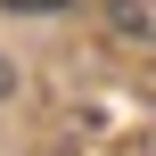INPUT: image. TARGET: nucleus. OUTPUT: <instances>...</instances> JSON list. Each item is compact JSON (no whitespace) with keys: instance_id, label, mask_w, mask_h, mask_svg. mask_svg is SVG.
<instances>
[{"instance_id":"obj_3","label":"nucleus","mask_w":156,"mask_h":156,"mask_svg":"<svg viewBox=\"0 0 156 156\" xmlns=\"http://www.w3.org/2000/svg\"><path fill=\"white\" fill-rule=\"evenodd\" d=\"M0 90H8V66H0Z\"/></svg>"},{"instance_id":"obj_2","label":"nucleus","mask_w":156,"mask_h":156,"mask_svg":"<svg viewBox=\"0 0 156 156\" xmlns=\"http://www.w3.org/2000/svg\"><path fill=\"white\" fill-rule=\"evenodd\" d=\"M0 8H66V0H0Z\"/></svg>"},{"instance_id":"obj_1","label":"nucleus","mask_w":156,"mask_h":156,"mask_svg":"<svg viewBox=\"0 0 156 156\" xmlns=\"http://www.w3.org/2000/svg\"><path fill=\"white\" fill-rule=\"evenodd\" d=\"M107 25L123 41H156V0H107Z\"/></svg>"}]
</instances>
